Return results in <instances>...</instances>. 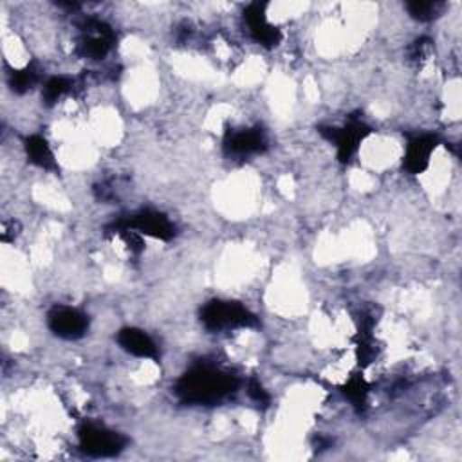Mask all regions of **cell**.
<instances>
[{
	"label": "cell",
	"mask_w": 462,
	"mask_h": 462,
	"mask_svg": "<svg viewBox=\"0 0 462 462\" xmlns=\"http://www.w3.org/2000/svg\"><path fill=\"white\" fill-rule=\"evenodd\" d=\"M49 328L61 339H79L88 330V316L76 307H54L47 314Z\"/></svg>",
	"instance_id": "1"
},
{
	"label": "cell",
	"mask_w": 462,
	"mask_h": 462,
	"mask_svg": "<svg viewBox=\"0 0 462 462\" xmlns=\"http://www.w3.org/2000/svg\"><path fill=\"white\" fill-rule=\"evenodd\" d=\"M79 442L81 448L92 455H114L119 449H123V439L117 431L108 430L105 426H87L79 433Z\"/></svg>",
	"instance_id": "2"
}]
</instances>
